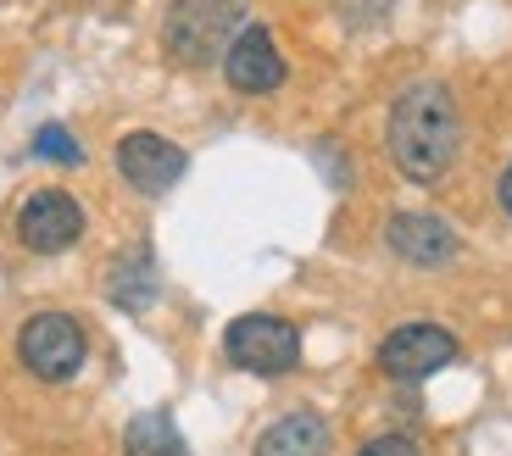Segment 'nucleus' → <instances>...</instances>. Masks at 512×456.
<instances>
[{
	"instance_id": "1a4fd4ad",
	"label": "nucleus",
	"mask_w": 512,
	"mask_h": 456,
	"mask_svg": "<svg viewBox=\"0 0 512 456\" xmlns=\"http://www.w3.org/2000/svg\"><path fill=\"white\" fill-rule=\"evenodd\" d=\"M223 73H229V84L240 95H273L284 84V56L268 28H240L234 45L223 51Z\"/></svg>"
},
{
	"instance_id": "9d476101",
	"label": "nucleus",
	"mask_w": 512,
	"mask_h": 456,
	"mask_svg": "<svg viewBox=\"0 0 512 456\" xmlns=\"http://www.w3.org/2000/svg\"><path fill=\"white\" fill-rule=\"evenodd\" d=\"M256 456H329V423L318 412H284L256 434Z\"/></svg>"
},
{
	"instance_id": "7ed1b4c3",
	"label": "nucleus",
	"mask_w": 512,
	"mask_h": 456,
	"mask_svg": "<svg viewBox=\"0 0 512 456\" xmlns=\"http://www.w3.org/2000/svg\"><path fill=\"white\" fill-rule=\"evenodd\" d=\"M223 351H229L234 368L256 373V379H279V373L301 368V334H295V323L268 317V312H251L240 323H229Z\"/></svg>"
},
{
	"instance_id": "4468645a",
	"label": "nucleus",
	"mask_w": 512,
	"mask_h": 456,
	"mask_svg": "<svg viewBox=\"0 0 512 456\" xmlns=\"http://www.w3.org/2000/svg\"><path fill=\"white\" fill-rule=\"evenodd\" d=\"M357 456H418V445H412L407 434H379V440H368Z\"/></svg>"
},
{
	"instance_id": "f257e3e1",
	"label": "nucleus",
	"mask_w": 512,
	"mask_h": 456,
	"mask_svg": "<svg viewBox=\"0 0 512 456\" xmlns=\"http://www.w3.org/2000/svg\"><path fill=\"white\" fill-rule=\"evenodd\" d=\"M384 145H390V162L407 184H440L462 151V112L451 101V89L446 84L401 89V101L390 106Z\"/></svg>"
},
{
	"instance_id": "0eeeda50",
	"label": "nucleus",
	"mask_w": 512,
	"mask_h": 456,
	"mask_svg": "<svg viewBox=\"0 0 512 456\" xmlns=\"http://www.w3.org/2000/svg\"><path fill=\"white\" fill-rule=\"evenodd\" d=\"M184 167H190V156H184L173 140L151 134V128H134V134H123V140H117V173H123L140 195L173 190V184L184 178Z\"/></svg>"
},
{
	"instance_id": "f03ea898",
	"label": "nucleus",
	"mask_w": 512,
	"mask_h": 456,
	"mask_svg": "<svg viewBox=\"0 0 512 456\" xmlns=\"http://www.w3.org/2000/svg\"><path fill=\"white\" fill-rule=\"evenodd\" d=\"M245 23V0H179L173 12H167V56L184 67H206L212 56H223L234 45Z\"/></svg>"
},
{
	"instance_id": "39448f33",
	"label": "nucleus",
	"mask_w": 512,
	"mask_h": 456,
	"mask_svg": "<svg viewBox=\"0 0 512 456\" xmlns=\"http://www.w3.org/2000/svg\"><path fill=\"white\" fill-rule=\"evenodd\" d=\"M78 234H84V206L67 190H34L17 206V240L34 256L67 251V245H78Z\"/></svg>"
},
{
	"instance_id": "9b49d317",
	"label": "nucleus",
	"mask_w": 512,
	"mask_h": 456,
	"mask_svg": "<svg viewBox=\"0 0 512 456\" xmlns=\"http://www.w3.org/2000/svg\"><path fill=\"white\" fill-rule=\"evenodd\" d=\"M123 451L128 456H190V445H184V434L173 429L167 412H140L123 429Z\"/></svg>"
},
{
	"instance_id": "ddd939ff",
	"label": "nucleus",
	"mask_w": 512,
	"mask_h": 456,
	"mask_svg": "<svg viewBox=\"0 0 512 456\" xmlns=\"http://www.w3.org/2000/svg\"><path fill=\"white\" fill-rule=\"evenodd\" d=\"M34 156L39 162H62V167H78L84 162V151H78V140L67 134V128H39V140H34Z\"/></svg>"
},
{
	"instance_id": "f8f14e48",
	"label": "nucleus",
	"mask_w": 512,
	"mask_h": 456,
	"mask_svg": "<svg viewBox=\"0 0 512 456\" xmlns=\"http://www.w3.org/2000/svg\"><path fill=\"white\" fill-rule=\"evenodd\" d=\"M106 295H112L123 312H145V306L156 301V262H151V251L123 256L117 273H112V284H106Z\"/></svg>"
},
{
	"instance_id": "423d86ee",
	"label": "nucleus",
	"mask_w": 512,
	"mask_h": 456,
	"mask_svg": "<svg viewBox=\"0 0 512 456\" xmlns=\"http://www.w3.org/2000/svg\"><path fill=\"white\" fill-rule=\"evenodd\" d=\"M451 362H457V340L446 329H435V323H407V329L384 334L379 345V368L401 384H418L429 373L451 368Z\"/></svg>"
},
{
	"instance_id": "6e6552de",
	"label": "nucleus",
	"mask_w": 512,
	"mask_h": 456,
	"mask_svg": "<svg viewBox=\"0 0 512 456\" xmlns=\"http://www.w3.org/2000/svg\"><path fill=\"white\" fill-rule=\"evenodd\" d=\"M384 240H390V251H396L401 262H412V267H446L451 256L462 251L457 228H451L446 217H435V212H396L390 228H384Z\"/></svg>"
},
{
	"instance_id": "20e7f679",
	"label": "nucleus",
	"mask_w": 512,
	"mask_h": 456,
	"mask_svg": "<svg viewBox=\"0 0 512 456\" xmlns=\"http://www.w3.org/2000/svg\"><path fill=\"white\" fill-rule=\"evenodd\" d=\"M17 356H23V368L34 373V379L62 384V379H73V373L84 368L90 345H84L78 317H67V312H34L23 323V334H17Z\"/></svg>"
},
{
	"instance_id": "2eb2a0df",
	"label": "nucleus",
	"mask_w": 512,
	"mask_h": 456,
	"mask_svg": "<svg viewBox=\"0 0 512 456\" xmlns=\"http://www.w3.org/2000/svg\"><path fill=\"white\" fill-rule=\"evenodd\" d=\"M496 195H501V206H507V217H512V167L501 173V184H496Z\"/></svg>"
}]
</instances>
